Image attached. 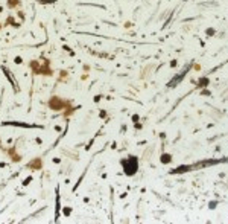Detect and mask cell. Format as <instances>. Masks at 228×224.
<instances>
[{
  "label": "cell",
  "mask_w": 228,
  "mask_h": 224,
  "mask_svg": "<svg viewBox=\"0 0 228 224\" xmlns=\"http://www.w3.org/2000/svg\"><path fill=\"white\" fill-rule=\"evenodd\" d=\"M122 166H123V169H125V172H126L128 175H132V174L137 172L139 162H137L136 157H128V159H125V160L122 162Z\"/></svg>",
  "instance_id": "cell-1"
},
{
  "label": "cell",
  "mask_w": 228,
  "mask_h": 224,
  "mask_svg": "<svg viewBox=\"0 0 228 224\" xmlns=\"http://www.w3.org/2000/svg\"><path fill=\"white\" fill-rule=\"evenodd\" d=\"M187 70H189V67H186V69H184V70H183V72H181V73H179L178 76H175V78H173V79H172V81L169 82V87H175V85H176V84H178V82H179V81H181V79H183L184 76H186Z\"/></svg>",
  "instance_id": "cell-2"
}]
</instances>
